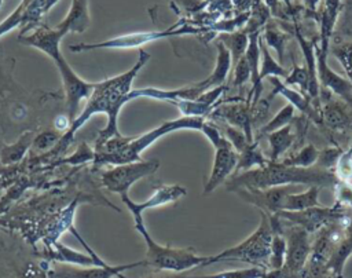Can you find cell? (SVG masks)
<instances>
[{
    "instance_id": "1",
    "label": "cell",
    "mask_w": 352,
    "mask_h": 278,
    "mask_svg": "<svg viewBox=\"0 0 352 278\" xmlns=\"http://www.w3.org/2000/svg\"><path fill=\"white\" fill-rule=\"evenodd\" d=\"M150 54L143 48L139 50V58L136 63L125 73L95 83L94 91L87 99V103L80 114L72 121L69 129L60 136L59 142L51 149L52 156L63 153L67 146L74 139L77 131L94 116L98 113H104L107 116V124L102 129L95 140V146H100L113 136L121 135L118 131V114L125 103H128V94L132 91V83L139 73V70L148 62Z\"/></svg>"
},
{
    "instance_id": "2",
    "label": "cell",
    "mask_w": 352,
    "mask_h": 278,
    "mask_svg": "<svg viewBox=\"0 0 352 278\" xmlns=\"http://www.w3.org/2000/svg\"><path fill=\"white\" fill-rule=\"evenodd\" d=\"M338 178L330 169L316 165L311 168H298L285 165L280 161H270L261 168H253L234 173L226 180V189L235 191L238 189H270L285 184H308L318 187H334Z\"/></svg>"
},
{
    "instance_id": "3",
    "label": "cell",
    "mask_w": 352,
    "mask_h": 278,
    "mask_svg": "<svg viewBox=\"0 0 352 278\" xmlns=\"http://www.w3.org/2000/svg\"><path fill=\"white\" fill-rule=\"evenodd\" d=\"M66 34L67 33L58 26L48 28L45 25H41V26H37L36 30L30 34H19L18 41L21 44L34 47L43 51L45 55H48L54 61L55 66L58 67V72L60 73L62 83H63L67 117L70 118V121H73L77 117L80 103L89 98L95 84L82 80L72 69V66L66 62L65 56L62 55L59 44Z\"/></svg>"
},
{
    "instance_id": "4",
    "label": "cell",
    "mask_w": 352,
    "mask_h": 278,
    "mask_svg": "<svg viewBox=\"0 0 352 278\" xmlns=\"http://www.w3.org/2000/svg\"><path fill=\"white\" fill-rule=\"evenodd\" d=\"M205 118L183 116L176 120L165 121L160 127L142 133L139 136H113L100 146L94 147V165L102 167L106 164L121 165L140 160V154L157 142L160 138L180 131V129H194L201 131Z\"/></svg>"
},
{
    "instance_id": "5",
    "label": "cell",
    "mask_w": 352,
    "mask_h": 278,
    "mask_svg": "<svg viewBox=\"0 0 352 278\" xmlns=\"http://www.w3.org/2000/svg\"><path fill=\"white\" fill-rule=\"evenodd\" d=\"M261 219L257 228L242 242L228 249L221 250L217 255L208 256L204 266H209L219 261L227 260H239L249 263L254 267H261L270 270V257H271V244L274 237V228L270 220V215L261 212Z\"/></svg>"
},
{
    "instance_id": "6",
    "label": "cell",
    "mask_w": 352,
    "mask_h": 278,
    "mask_svg": "<svg viewBox=\"0 0 352 278\" xmlns=\"http://www.w3.org/2000/svg\"><path fill=\"white\" fill-rule=\"evenodd\" d=\"M136 231L143 237L146 244V264L158 270L182 272L198 266H204L208 256L197 255L191 248H172L155 242L148 234L143 219L135 220Z\"/></svg>"
},
{
    "instance_id": "7",
    "label": "cell",
    "mask_w": 352,
    "mask_h": 278,
    "mask_svg": "<svg viewBox=\"0 0 352 278\" xmlns=\"http://www.w3.org/2000/svg\"><path fill=\"white\" fill-rule=\"evenodd\" d=\"M204 29H197L188 25H184L182 21L175 23L173 26L164 29V30H151V32H136V33H128L121 34L100 43H78V44H70L69 50L73 52H82V51H94V50H103V48H111V50H128V48H139L147 43L168 39L173 36H182V34H195L202 32Z\"/></svg>"
},
{
    "instance_id": "8",
    "label": "cell",
    "mask_w": 352,
    "mask_h": 278,
    "mask_svg": "<svg viewBox=\"0 0 352 278\" xmlns=\"http://www.w3.org/2000/svg\"><path fill=\"white\" fill-rule=\"evenodd\" d=\"M276 215L287 223L302 227L309 234L316 233L329 224L346 223L351 217L348 216L345 205L338 201L331 208L320 205L304 211H282Z\"/></svg>"
},
{
    "instance_id": "9",
    "label": "cell",
    "mask_w": 352,
    "mask_h": 278,
    "mask_svg": "<svg viewBox=\"0 0 352 278\" xmlns=\"http://www.w3.org/2000/svg\"><path fill=\"white\" fill-rule=\"evenodd\" d=\"M158 168V160H139L128 164L114 165V168L102 173V183L109 191L121 195L128 193L131 186L138 180L155 173Z\"/></svg>"
},
{
    "instance_id": "10",
    "label": "cell",
    "mask_w": 352,
    "mask_h": 278,
    "mask_svg": "<svg viewBox=\"0 0 352 278\" xmlns=\"http://www.w3.org/2000/svg\"><path fill=\"white\" fill-rule=\"evenodd\" d=\"M231 103H217L216 107L209 114L210 120H217L220 122H226L228 125L236 127L242 129L249 139L253 142V106L248 100L242 99H231Z\"/></svg>"
},
{
    "instance_id": "11",
    "label": "cell",
    "mask_w": 352,
    "mask_h": 278,
    "mask_svg": "<svg viewBox=\"0 0 352 278\" xmlns=\"http://www.w3.org/2000/svg\"><path fill=\"white\" fill-rule=\"evenodd\" d=\"M234 193L243 201L257 206L261 212L272 215L282 211L287 194L297 193V184L275 186L270 189H238Z\"/></svg>"
},
{
    "instance_id": "12",
    "label": "cell",
    "mask_w": 352,
    "mask_h": 278,
    "mask_svg": "<svg viewBox=\"0 0 352 278\" xmlns=\"http://www.w3.org/2000/svg\"><path fill=\"white\" fill-rule=\"evenodd\" d=\"M214 149L216 151H214L213 167L204 187L205 195L210 194L221 183H226V180L235 173V169L238 165L239 153L232 147V145L227 140V138Z\"/></svg>"
},
{
    "instance_id": "13",
    "label": "cell",
    "mask_w": 352,
    "mask_h": 278,
    "mask_svg": "<svg viewBox=\"0 0 352 278\" xmlns=\"http://www.w3.org/2000/svg\"><path fill=\"white\" fill-rule=\"evenodd\" d=\"M187 194V190L179 184H164L161 187H158L148 200H146L144 202H135L128 197V193L121 194V201L126 205V208L129 209V212L132 213L133 220L136 219H143V212L150 209V208H157L165 204H170V202H176L177 200H180L182 197H184Z\"/></svg>"
},
{
    "instance_id": "14",
    "label": "cell",
    "mask_w": 352,
    "mask_h": 278,
    "mask_svg": "<svg viewBox=\"0 0 352 278\" xmlns=\"http://www.w3.org/2000/svg\"><path fill=\"white\" fill-rule=\"evenodd\" d=\"M139 266H147L146 260H139L135 263L128 264H118V266H67L60 267L59 270H54L52 275L54 278H125L122 277V272Z\"/></svg>"
},
{
    "instance_id": "15",
    "label": "cell",
    "mask_w": 352,
    "mask_h": 278,
    "mask_svg": "<svg viewBox=\"0 0 352 278\" xmlns=\"http://www.w3.org/2000/svg\"><path fill=\"white\" fill-rule=\"evenodd\" d=\"M47 261H59L67 263L70 266H107V263L102 257H95L89 253H82L76 249H72L60 242H55L51 246H45L43 252L37 253Z\"/></svg>"
},
{
    "instance_id": "16",
    "label": "cell",
    "mask_w": 352,
    "mask_h": 278,
    "mask_svg": "<svg viewBox=\"0 0 352 278\" xmlns=\"http://www.w3.org/2000/svg\"><path fill=\"white\" fill-rule=\"evenodd\" d=\"M315 52H316L318 80L320 81V84L326 87L329 91H331L333 94H336L337 96L352 103V83L344 78L342 76L337 74L333 69L329 67L326 62L327 56L319 51L316 44H315Z\"/></svg>"
},
{
    "instance_id": "17",
    "label": "cell",
    "mask_w": 352,
    "mask_h": 278,
    "mask_svg": "<svg viewBox=\"0 0 352 278\" xmlns=\"http://www.w3.org/2000/svg\"><path fill=\"white\" fill-rule=\"evenodd\" d=\"M341 10H342L341 0H323L322 7L318 12L319 34H318L316 45L319 51L326 56L330 50V39L333 36Z\"/></svg>"
},
{
    "instance_id": "18",
    "label": "cell",
    "mask_w": 352,
    "mask_h": 278,
    "mask_svg": "<svg viewBox=\"0 0 352 278\" xmlns=\"http://www.w3.org/2000/svg\"><path fill=\"white\" fill-rule=\"evenodd\" d=\"M270 83L274 85V89L271 92V98L274 95H283L289 103H292L294 106V109L300 110L302 114H305L308 118L316 121V122H320L322 118H320V110L316 109V106L309 100L311 98H305L302 94L294 91V89H290L287 88V85H285L283 83H280L279 77H268Z\"/></svg>"
},
{
    "instance_id": "19",
    "label": "cell",
    "mask_w": 352,
    "mask_h": 278,
    "mask_svg": "<svg viewBox=\"0 0 352 278\" xmlns=\"http://www.w3.org/2000/svg\"><path fill=\"white\" fill-rule=\"evenodd\" d=\"M89 23L88 0H73L67 15L56 26L63 29L66 33H82L88 29Z\"/></svg>"
},
{
    "instance_id": "20",
    "label": "cell",
    "mask_w": 352,
    "mask_h": 278,
    "mask_svg": "<svg viewBox=\"0 0 352 278\" xmlns=\"http://www.w3.org/2000/svg\"><path fill=\"white\" fill-rule=\"evenodd\" d=\"M320 118L329 128L336 131L348 129L352 125V116L340 102L329 100L326 105H323L320 110Z\"/></svg>"
},
{
    "instance_id": "21",
    "label": "cell",
    "mask_w": 352,
    "mask_h": 278,
    "mask_svg": "<svg viewBox=\"0 0 352 278\" xmlns=\"http://www.w3.org/2000/svg\"><path fill=\"white\" fill-rule=\"evenodd\" d=\"M265 138L270 143V160L278 161L293 146L297 133L293 132V127L289 124L280 129L267 133Z\"/></svg>"
},
{
    "instance_id": "22",
    "label": "cell",
    "mask_w": 352,
    "mask_h": 278,
    "mask_svg": "<svg viewBox=\"0 0 352 278\" xmlns=\"http://www.w3.org/2000/svg\"><path fill=\"white\" fill-rule=\"evenodd\" d=\"M319 190L318 186H309L305 191L290 193L285 197L282 211H304L314 206H320L319 202ZM280 211V212H282Z\"/></svg>"
},
{
    "instance_id": "23",
    "label": "cell",
    "mask_w": 352,
    "mask_h": 278,
    "mask_svg": "<svg viewBox=\"0 0 352 278\" xmlns=\"http://www.w3.org/2000/svg\"><path fill=\"white\" fill-rule=\"evenodd\" d=\"M260 37L264 40V43L270 47H272L278 54V62H283L287 40L292 37L289 32H283L275 22H267V25L263 28Z\"/></svg>"
},
{
    "instance_id": "24",
    "label": "cell",
    "mask_w": 352,
    "mask_h": 278,
    "mask_svg": "<svg viewBox=\"0 0 352 278\" xmlns=\"http://www.w3.org/2000/svg\"><path fill=\"white\" fill-rule=\"evenodd\" d=\"M270 161L271 160L267 158L263 154V151L260 150L258 139H254L239 153L235 173L242 172V171H248V169H253V168H261V167L267 165Z\"/></svg>"
},
{
    "instance_id": "25",
    "label": "cell",
    "mask_w": 352,
    "mask_h": 278,
    "mask_svg": "<svg viewBox=\"0 0 352 278\" xmlns=\"http://www.w3.org/2000/svg\"><path fill=\"white\" fill-rule=\"evenodd\" d=\"M217 40L221 41L230 51L232 66L245 55L249 45V34L243 29L231 33H220Z\"/></svg>"
},
{
    "instance_id": "26",
    "label": "cell",
    "mask_w": 352,
    "mask_h": 278,
    "mask_svg": "<svg viewBox=\"0 0 352 278\" xmlns=\"http://www.w3.org/2000/svg\"><path fill=\"white\" fill-rule=\"evenodd\" d=\"M260 51H261V59H260V80L268 77H283L286 78L289 76V70L280 65V62L275 61V58L270 54L268 45L264 43V40L260 37Z\"/></svg>"
},
{
    "instance_id": "27",
    "label": "cell",
    "mask_w": 352,
    "mask_h": 278,
    "mask_svg": "<svg viewBox=\"0 0 352 278\" xmlns=\"http://www.w3.org/2000/svg\"><path fill=\"white\" fill-rule=\"evenodd\" d=\"M33 139H34L33 133L30 131H28L15 143L3 147V150L0 153V162L3 165H10V164H15V162L21 161L22 157L25 156L26 150L29 149V146L33 143Z\"/></svg>"
},
{
    "instance_id": "28",
    "label": "cell",
    "mask_w": 352,
    "mask_h": 278,
    "mask_svg": "<svg viewBox=\"0 0 352 278\" xmlns=\"http://www.w3.org/2000/svg\"><path fill=\"white\" fill-rule=\"evenodd\" d=\"M319 157V150L308 143L305 146H302L297 153L290 154L289 157H285L280 162L285 165H290V167H298V168H311L316 164Z\"/></svg>"
},
{
    "instance_id": "29",
    "label": "cell",
    "mask_w": 352,
    "mask_h": 278,
    "mask_svg": "<svg viewBox=\"0 0 352 278\" xmlns=\"http://www.w3.org/2000/svg\"><path fill=\"white\" fill-rule=\"evenodd\" d=\"M294 111H296V109H294V106L292 103L285 105L268 122H265L260 128V131H258L260 133H258V136L256 139H260V136H263V135L265 136L270 132H274L276 129H280V128L292 124V121L294 120Z\"/></svg>"
},
{
    "instance_id": "30",
    "label": "cell",
    "mask_w": 352,
    "mask_h": 278,
    "mask_svg": "<svg viewBox=\"0 0 352 278\" xmlns=\"http://www.w3.org/2000/svg\"><path fill=\"white\" fill-rule=\"evenodd\" d=\"M286 257V238L283 231L274 230L272 244H271V257H270V270H279L285 264Z\"/></svg>"
},
{
    "instance_id": "31",
    "label": "cell",
    "mask_w": 352,
    "mask_h": 278,
    "mask_svg": "<svg viewBox=\"0 0 352 278\" xmlns=\"http://www.w3.org/2000/svg\"><path fill=\"white\" fill-rule=\"evenodd\" d=\"M33 0H22L18 7L4 19L0 22V37L8 32H11L12 29H15L16 26H22L23 19H25V12L29 7V4Z\"/></svg>"
},
{
    "instance_id": "32",
    "label": "cell",
    "mask_w": 352,
    "mask_h": 278,
    "mask_svg": "<svg viewBox=\"0 0 352 278\" xmlns=\"http://www.w3.org/2000/svg\"><path fill=\"white\" fill-rule=\"evenodd\" d=\"M331 54L340 61L349 81L352 83V43H341L331 47Z\"/></svg>"
},
{
    "instance_id": "33",
    "label": "cell",
    "mask_w": 352,
    "mask_h": 278,
    "mask_svg": "<svg viewBox=\"0 0 352 278\" xmlns=\"http://www.w3.org/2000/svg\"><path fill=\"white\" fill-rule=\"evenodd\" d=\"M223 135L227 138V140L232 145V147L241 153L250 142L249 139L246 138L245 132L236 127H232V125H228L226 122H223Z\"/></svg>"
},
{
    "instance_id": "34",
    "label": "cell",
    "mask_w": 352,
    "mask_h": 278,
    "mask_svg": "<svg viewBox=\"0 0 352 278\" xmlns=\"http://www.w3.org/2000/svg\"><path fill=\"white\" fill-rule=\"evenodd\" d=\"M309 84V74L307 66H294L289 76L285 78V85H298L307 94Z\"/></svg>"
},
{
    "instance_id": "35",
    "label": "cell",
    "mask_w": 352,
    "mask_h": 278,
    "mask_svg": "<svg viewBox=\"0 0 352 278\" xmlns=\"http://www.w3.org/2000/svg\"><path fill=\"white\" fill-rule=\"evenodd\" d=\"M232 85L234 87H241L248 80H250L252 73H250V66L249 62L246 61L245 55L232 66Z\"/></svg>"
},
{
    "instance_id": "36",
    "label": "cell",
    "mask_w": 352,
    "mask_h": 278,
    "mask_svg": "<svg viewBox=\"0 0 352 278\" xmlns=\"http://www.w3.org/2000/svg\"><path fill=\"white\" fill-rule=\"evenodd\" d=\"M342 151L340 149H324L322 151H319V157L316 161V167L323 168V169H330L334 165H337L340 157H341Z\"/></svg>"
},
{
    "instance_id": "37",
    "label": "cell",
    "mask_w": 352,
    "mask_h": 278,
    "mask_svg": "<svg viewBox=\"0 0 352 278\" xmlns=\"http://www.w3.org/2000/svg\"><path fill=\"white\" fill-rule=\"evenodd\" d=\"M47 260L43 259V261L38 266H29L25 271L22 278H54L51 268L47 267Z\"/></svg>"
},
{
    "instance_id": "38",
    "label": "cell",
    "mask_w": 352,
    "mask_h": 278,
    "mask_svg": "<svg viewBox=\"0 0 352 278\" xmlns=\"http://www.w3.org/2000/svg\"><path fill=\"white\" fill-rule=\"evenodd\" d=\"M59 136L55 132H43L40 135H37L33 139V146L38 150H48V149H54L55 145L59 142Z\"/></svg>"
},
{
    "instance_id": "39",
    "label": "cell",
    "mask_w": 352,
    "mask_h": 278,
    "mask_svg": "<svg viewBox=\"0 0 352 278\" xmlns=\"http://www.w3.org/2000/svg\"><path fill=\"white\" fill-rule=\"evenodd\" d=\"M94 151L85 145V143H82L78 149H77V151L73 154V156H70L67 160H66V162H69V164H77V162H85V161H94Z\"/></svg>"
},
{
    "instance_id": "40",
    "label": "cell",
    "mask_w": 352,
    "mask_h": 278,
    "mask_svg": "<svg viewBox=\"0 0 352 278\" xmlns=\"http://www.w3.org/2000/svg\"><path fill=\"white\" fill-rule=\"evenodd\" d=\"M263 1H264V4L268 7L271 15H274V17H278V15H279V11H280V8H282L279 0H263Z\"/></svg>"
},
{
    "instance_id": "41",
    "label": "cell",
    "mask_w": 352,
    "mask_h": 278,
    "mask_svg": "<svg viewBox=\"0 0 352 278\" xmlns=\"http://www.w3.org/2000/svg\"><path fill=\"white\" fill-rule=\"evenodd\" d=\"M345 238H346L348 244H349L351 248H352V215H351V217H349L348 224L345 226Z\"/></svg>"
},
{
    "instance_id": "42",
    "label": "cell",
    "mask_w": 352,
    "mask_h": 278,
    "mask_svg": "<svg viewBox=\"0 0 352 278\" xmlns=\"http://www.w3.org/2000/svg\"><path fill=\"white\" fill-rule=\"evenodd\" d=\"M56 3H58V0H45V10H47V12H48Z\"/></svg>"
},
{
    "instance_id": "43",
    "label": "cell",
    "mask_w": 352,
    "mask_h": 278,
    "mask_svg": "<svg viewBox=\"0 0 352 278\" xmlns=\"http://www.w3.org/2000/svg\"><path fill=\"white\" fill-rule=\"evenodd\" d=\"M1 4H3V0H0V7H1Z\"/></svg>"
},
{
    "instance_id": "44",
    "label": "cell",
    "mask_w": 352,
    "mask_h": 278,
    "mask_svg": "<svg viewBox=\"0 0 352 278\" xmlns=\"http://www.w3.org/2000/svg\"><path fill=\"white\" fill-rule=\"evenodd\" d=\"M348 3H352V0H348Z\"/></svg>"
}]
</instances>
